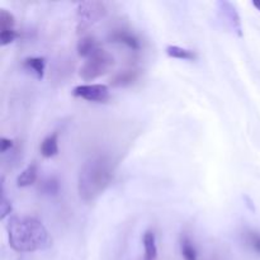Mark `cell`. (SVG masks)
I'll return each mask as SVG.
<instances>
[{
  "label": "cell",
  "mask_w": 260,
  "mask_h": 260,
  "mask_svg": "<svg viewBox=\"0 0 260 260\" xmlns=\"http://www.w3.org/2000/svg\"><path fill=\"white\" fill-rule=\"evenodd\" d=\"M109 40H111V42L114 43H122V45L131 48L132 51H139L140 48H141L139 38H137L134 33L126 29L114 30V32L109 36Z\"/></svg>",
  "instance_id": "cell-7"
},
{
  "label": "cell",
  "mask_w": 260,
  "mask_h": 260,
  "mask_svg": "<svg viewBox=\"0 0 260 260\" xmlns=\"http://www.w3.org/2000/svg\"><path fill=\"white\" fill-rule=\"evenodd\" d=\"M73 95L88 102L104 103L109 99V89L103 84H84L73 89Z\"/></svg>",
  "instance_id": "cell-6"
},
{
  "label": "cell",
  "mask_w": 260,
  "mask_h": 260,
  "mask_svg": "<svg viewBox=\"0 0 260 260\" xmlns=\"http://www.w3.org/2000/svg\"><path fill=\"white\" fill-rule=\"evenodd\" d=\"M24 68L32 71L37 76V79L41 80L43 78V74H45L46 61L43 57H28L24 60Z\"/></svg>",
  "instance_id": "cell-14"
},
{
  "label": "cell",
  "mask_w": 260,
  "mask_h": 260,
  "mask_svg": "<svg viewBox=\"0 0 260 260\" xmlns=\"http://www.w3.org/2000/svg\"><path fill=\"white\" fill-rule=\"evenodd\" d=\"M180 251L184 260H197L198 254L196 250V246L190 241V239L187 235H183L180 238Z\"/></svg>",
  "instance_id": "cell-15"
},
{
  "label": "cell",
  "mask_w": 260,
  "mask_h": 260,
  "mask_svg": "<svg viewBox=\"0 0 260 260\" xmlns=\"http://www.w3.org/2000/svg\"><path fill=\"white\" fill-rule=\"evenodd\" d=\"M246 241L253 248V250L260 254V234L255 233V231H249V233H246Z\"/></svg>",
  "instance_id": "cell-19"
},
{
  "label": "cell",
  "mask_w": 260,
  "mask_h": 260,
  "mask_svg": "<svg viewBox=\"0 0 260 260\" xmlns=\"http://www.w3.org/2000/svg\"><path fill=\"white\" fill-rule=\"evenodd\" d=\"M12 212V203L10 201L5 197L4 189L2 190V201H0V218L4 220L8 215H10Z\"/></svg>",
  "instance_id": "cell-18"
},
{
  "label": "cell",
  "mask_w": 260,
  "mask_h": 260,
  "mask_svg": "<svg viewBox=\"0 0 260 260\" xmlns=\"http://www.w3.org/2000/svg\"><path fill=\"white\" fill-rule=\"evenodd\" d=\"M142 243H144L145 255L144 260H156L157 258V246H156V239H155V234L152 231H146L142 238Z\"/></svg>",
  "instance_id": "cell-10"
},
{
  "label": "cell",
  "mask_w": 260,
  "mask_h": 260,
  "mask_svg": "<svg viewBox=\"0 0 260 260\" xmlns=\"http://www.w3.org/2000/svg\"><path fill=\"white\" fill-rule=\"evenodd\" d=\"M42 192L46 194H57L58 193V182L55 178H48L42 183Z\"/></svg>",
  "instance_id": "cell-17"
},
{
  "label": "cell",
  "mask_w": 260,
  "mask_h": 260,
  "mask_svg": "<svg viewBox=\"0 0 260 260\" xmlns=\"http://www.w3.org/2000/svg\"><path fill=\"white\" fill-rule=\"evenodd\" d=\"M167 55L173 58H179V60H187V61H194L197 60V53L188 48L179 47V46H168L167 47Z\"/></svg>",
  "instance_id": "cell-13"
},
{
  "label": "cell",
  "mask_w": 260,
  "mask_h": 260,
  "mask_svg": "<svg viewBox=\"0 0 260 260\" xmlns=\"http://www.w3.org/2000/svg\"><path fill=\"white\" fill-rule=\"evenodd\" d=\"M13 147V141L9 139H5V137H2L0 139V151L3 152V154H5V152L8 151V150H10Z\"/></svg>",
  "instance_id": "cell-21"
},
{
  "label": "cell",
  "mask_w": 260,
  "mask_h": 260,
  "mask_svg": "<svg viewBox=\"0 0 260 260\" xmlns=\"http://www.w3.org/2000/svg\"><path fill=\"white\" fill-rule=\"evenodd\" d=\"M140 71L137 69H126V70L118 71L114 74L109 80V84L116 88H121V86H128L134 84L135 81L139 79Z\"/></svg>",
  "instance_id": "cell-8"
},
{
  "label": "cell",
  "mask_w": 260,
  "mask_h": 260,
  "mask_svg": "<svg viewBox=\"0 0 260 260\" xmlns=\"http://www.w3.org/2000/svg\"><path fill=\"white\" fill-rule=\"evenodd\" d=\"M38 175V169L36 164H29L22 173L19 174V177L17 178V185L18 187H29V185L35 184V182L37 180Z\"/></svg>",
  "instance_id": "cell-11"
},
{
  "label": "cell",
  "mask_w": 260,
  "mask_h": 260,
  "mask_svg": "<svg viewBox=\"0 0 260 260\" xmlns=\"http://www.w3.org/2000/svg\"><path fill=\"white\" fill-rule=\"evenodd\" d=\"M114 65V57L103 48H99L91 56L86 58L85 62L80 68L79 75L85 81L94 80L99 76L108 73Z\"/></svg>",
  "instance_id": "cell-3"
},
{
  "label": "cell",
  "mask_w": 260,
  "mask_h": 260,
  "mask_svg": "<svg viewBox=\"0 0 260 260\" xmlns=\"http://www.w3.org/2000/svg\"><path fill=\"white\" fill-rule=\"evenodd\" d=\"M41 154L45 157H52L58 152V135L57 132L46 137L41 144Z\"/></svg>",
  "instance_id": "cell-12"
},
{
  "label": "cell",
  "mask_w": 260,
  "mask_h": 260,
  "mask_svg": "<svg viewBox=\"0 0 260 260\" xmlns=\"http://www.w3.org/2000/svg\"><path fill=\"white\" fill-rule=\"evenodd\" d=\"M107 14V7L102 2H83L76 8V29L79 35L85 33L91 25L103 19Z\"/></svg>",
  "instance_id": "cell-4"
},
{
  "label": "cell",
  "mask_w": 260,
  "mask_h": 260,
  "mask_svg": "<svg viewBox=\"0 0 260 260\" xmlns=\"http://www.w3.org/2000/svg\"><path fill=\"white\" fill-rule=\"evenodd\" d=\"M76 48H78L79 56L88 58L89 56L93 55V53L95 52L96 50H99L101 47H99L98 42H96V40L94 37H91V36H83V37L79 40Z\"/></svg>",
  "instance_id": "cell-9"
},
{
  "label": "cell",
  "mask_w": 260,
  "mask_h": 260,
  "mask_svg": "<svg viewBox=\"0 0 260 260\" xmlns=\"http://www.w3.org/2000/svg\"><path fill=\"white\" fill-rule=\"evenodd\" d=\"M7 231L10 248L18 253L46 250L52 244L47 229L35 217H12Z\"/></svg>",
  "instance_id": "cell-2"
},
{
  "label": "cell",
  "mask_w": 260,
  "mask_h": 260,
  "mask_svg": "<svg viewBox=\"0 0 260 260\" xmlns=\"http://www.w3.org/2000/svg\"><path fill=\"white\" fill-rule=\"evenodd\" d=\"M217 15L218 19L222 22L223 27L228 28L230 32L236 35L238 37H243V24H241V18L236 10L235 5L230 2L221 0L217 3Z\"/></svg>",
  "instance_id": "cell-5"
},
{
  "label": "cell",
  "mask_w": 260,
  "mask_h": 260,
  "mask_svg": "<svg viewBox=\"0 0 260 260\" xmlns=\"http://www.w3.org/2000/svg\"><path fill=\"white\" fill-rule=\"evenodd\" d=\"M15 24L14 15L5 9H0V30L13 29Z\"/></svg>",
  "instance_id": "cell-16"
},
{
  "label": "cell",
  "mask_w": 260,
  "mask_h": 260,
  "mask_svg": "<svg viewBox=\"0 0 260 260\" xmlns=\"http://www.w3.org/2000/svg\"><path fill=\"white\" fill-rule=\"evenodd\" d=\"M253 5L260 12V0H255V2H253Z\"/></svg>",
  "instance_id": "cell-22"
},
{
  "label": "cell",
  "mask_w": 260,
  "mask_h": 260,
  "mask_svg": "<svg viewBox=\"0 0 260 260\" xmlns=\"http://www.w3.org/2000/svg\"><path fill=\"white\" fill-rule=\"evenodd\" d=\"M116 165L108 155H94L81 167L78 178V192L85 203H91L109 187L114 178Z\"/></svg>",
  "instance_id": "cell-1"
},
{
  "label": "cell",
  "mask_w": 260,
  "mask_h": 260,
  "mask_svg": "<svg viewBox=\"0 0 260 260\" xmlns=\"http://www.w3.org/2000/svg\"><path fill=\"white\" fill-rule=\"evenodd\" d=\"M18 37V33L14 29L0 30V45L7 46L12 43Z\"/></svg>",
  "instance_id": "cell-20"
}]
</instances>
